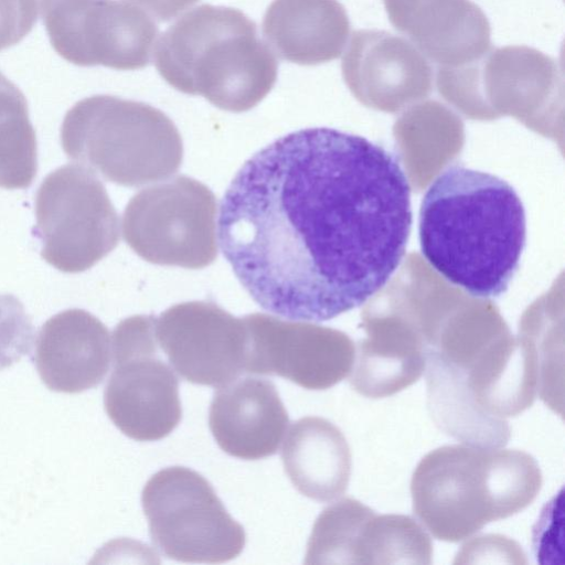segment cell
<instances>
[{"instance_id":"cell-27","label":"cell","mask_w":565,"mask_h":565,"mask_svg":"<svg viewBox=\"0 0 565 565\" xmlns=\"http://www.w3.org/2000/svg\"><path fill=\"white\" fill-rule=\"evenodd\" d=\"M38 18V0H0V51L18 44Z\"/></svg>"},{"instance_id":"cell-22","label":"cell","mask_w":565,"mask_h":565,"mask_svg":"<svg viewBox=\"0 0 565 565\" xmlns=\"http://www.w3.org/2000/svg\"><path fill=\"white\" fill-rule=\"evenodd\" d=\"M38 172V143L23 93L0 72V188H29Z\"/></svg>"},{"instance_id":"cell-10","label":"cell","mask_w":565,"mask_h":565,"mask_svg":"<svg viewBox=\"0 0 565 565\" xmlns=\"http://www.w3.org/2000/svg\"><path fill=\"white\" fill-rule=\"evenodd\" d=\"M41 14L55 52L78 66L143 68L159 33L150 14L125 0H41Z\"/></svg>"},{"instance_id":"cell-18","label":"cell","mask_w":565,"mask_h":565,"mask_svg":"<svg viewBox=\"0 0 565 565\" xmlns=\"http://www.w3.org/2000/svg\"><path fill=\"white\" fill-rule=\"evenodd\" d=\"M262 32L278 57L310 66L342 54L350 21L338 0H273L265 12Z\"/></svg>"},{"instance_id":"cell-24","label":"cell","mask_w":565,"mask_h":565,"mask_svg":"<svg viewBox=\"0 0 565 565\" xmlns=\"http://www.w3.org/2000/svg\"><path fill=\"white\" fill-rule=\"evenodd\" d=\"M374 513L352 498L327 507L313 524L305 564H355L360 533Z\"/></svg>"},{"instance_id":"cell-1","label":"cell","mask_w":565,"mask_h":565,"mask_svg":"<svg viewBox=\"0 0 565 565\" xmlns=\"http://www.w3.org/2000/svg\"><path fill=\"white\" fill-rule=\"evenodd\" d=\"M412 223L411 185L395 154L365 137L313 127L245 161L221 202L218 238L259 307L321 322L385 287Z\"/></svg>"},{"instance_id":"cell-2","label":"cell","mask_w":565,"mask_h":565,"mask_svg":"<svg viewBox=\"0 0 565 565\" xmlns=\"http://www.w3.org/2000/svg\"><path fill=\"white\" fill-rule=\"evenodd\" d=\"M418 234L437 273L473 298L492 299L507 291L519 268L526 215L505 180L452 164L423 196Z\"/></svg>"},{"instance_id":"cell-7","label":"cell","mask_w":565,"mask_h":565,"mask_svg":"<svg viewBox=\"0 0 565 565\" xmlns=\"http://www.w3.org/2000/svg\"><path fill=\"white\" fill-rule=\"evenodd\" d=\"M216 210L210 188L178 175L129 200L122 213V236L149 263L203 268L217 256Z\"/></svg>"},{"instance_id":"cell-3","label":"cell","mask_w":565,"mask_h":565,"mask_svg":"<svg viewBox=\"0 0 565 565\" xmlns=\"http://www.w3.org/2000/svg\"><path fill=\"white\" fill-rule=\"evenodd\" d=\"M542 482L536 460L525 451L447 445L415 468L413 510L433 536L456 543L527 508Z\"/></svg>"},{"instance_id":"cell-11","label":"cell","mask_w":565,"mask_h":565,"mask_svg":"<svg viewBox=\"0 0 565 565\" xmlns=\"http://www.w3.org/2000/svg\"><path fill=\"white\" fill-rule=\"evenodd\" d=\"M243 319L248 335L245 373L281 376L315 391L350 375L355 350L344 333L258 312Z\"/></svg>"},{"instance_id":"cell-19","label":"cell","mask_w":565,"mask_h":565,"mask_svg":"<svg viewBox=\"0 0 565 565\" xmlns=\"http://www.w3.org/2000/svg\"><path fill=\"white\" fill-rule=\"evenodd\" d=\"M285 472L305 497L329 502L348 489L352 456L342 431L326 418L292 423L281 449Z\"/></svg>"},{"instance_id":"cell-28","label":"cell","mask_w":565,"mask_h":565,"mask_svg":"<svg viewBox=\"0 0 565 565\" xmlns=\"http://www.w3.org/2000/svg\"><path fill=\"white\" fill-rule=\"evenodd\" d=\"M143 9L159 21H169L192 7L199 0H125Z\"/></svg>"},{"instance_id":"cell-9","label":"cell","mask_w":565,"mask_h":565,"mask_svg":"<svg viewBox=\"0 0 565 565\" xmlns=\"http://www.w3.org/2000/svg\"><path fill=\"white\" fill-rule=\"evenodd\" d=\"M154 321L152 315H136L115 327L114 370L104 391L110 420L138 441L167 437L182 417L179 382L158 354Z\"/></svg>"},{"instance_id":"cell-6","label":"cell","mask_w":565,"mask_h":565,"mask_svg":"<svg viewBox=\"0 0 565 565\" xmlns=\"http://www.w3.org/2000/svg\"><path fill=\"white\" fill-rule=\"evenodd\" d=\"M141 504L151 541L168 558L224 563L245 546L244 527L211 483L190 468L173 466L156 472L143 487Z\"/></svg>"},{"instance_id":"cell-14","label":"cell","mask_w":565,"mask_h":565,"mask_svg":"<svg viewBox=\"0 0 565 565\" xmlns=\"http://www.w3.org/2000/svg\"><path fill=\"white\" fill-rule=\"evenodd\" d=\"M341 70L356 98L382 109L428 94L434 75L416 46L383 30L354 31Z\"/></svg>"},{"instance_id":"cell-5","label":"cell","mask_w":565,"mask_h":565,"mask_svg":"<svg viewBox=\"0 0 565 565\" xmlns=\"http://www.w3.org/2000/svg\"><path fill=\"white\" fill-rule=\"evenodd\" d=\"M61 145L68 159L129 188L169 178L183 159L181 135L163 111L110 95L89 96L70 108Z\"/></svg>"},{"instance_id":"cell-4","label":"cell","mask_w":565,"mask_h":565,"mask_svg":"<svg viewBox=\"0 0 565 565\" xmlns=\"http://www.w3.org/2000/svg\"><path fill=\"white\" fill-rule=\"evenodd\" d=\"M154 65L177 90L242 113L274 87L278 63L242 11L201 4L180 17L156 43Z\"/></svg>"},{"instance_id":"cell-12","label":"cell","mask_w":565,"mask_h":565,"mask_svg":"<svg viewBox=\"0 0 565 565\" xmlns=\"http://www.w3.org/2000/svg\"><path fill=\"white\" fill-rule=\"evenodd\" d=\"M156 338L177 373L192 384L220 387L245 373L247 329L211 301H186L154 321Z\"/></svg>"},{"instance_id":"cell-20","label":"cell","mask_w":565,"mask_h":565,"mask_svg":"<svg viewBox=\"0 0 565 565\" xmlns=\"http://www.w3.org/2000/svg\"><path fill=\"white\" fill-rule=\"evenodd\" d=\"M427 408L435 425L462 444L502 448L510 437L507 419L483 411L475 399L462 370L426 349Z\"/></svg>"},{"instance_id":"cell-16","label":"cell","mask_w":565,"mask_h":565,"mask_svg":"<svg viewBox=\"0 0 565 565\" xmlns=\"http://www.w3.org/2000/svg\"><path fill=\"white\" fill-rule=\"evenodd\" d=\"M111 339L106 326L83 309H67L41 327L33 356L44 385L76 394L93 388L106 376Z\"/></svg>"},{"instance_id":"cell-21","label":"cell","mask_w":565,"mask_h":565,"mask_svg":"<svg viewBox=\"0 0 565 565\" xmlns=\"http://www.w3.org/2000/svg\"><path fill=\"white\" fill-rule=\"evenodd\" d=\"M360 343L350 384L370 398L394 395L416 383L425 372L426 344L402 326H374Z\"/></svg>"},{"instance_id":"cell-26","label":"cell","mask_w":565,"mask_h":565,"mask_svg":"<svg viewBox=\"0 0 565 565\" xmlns=\"http://www.w3.org/2000/svg\"><path fill=\"white\" fill-rule=\"evenodd\" d=\"M454 564H527L524 551L512 539L487 534L466 542Z\"/></svg>"},{"instance_id":"cell-13","label":"cell","mask_w":565,"mask_h":565,"mask_svg":"<svg viewBox=\"0 0 565 565\" xmlns=\"http://www.w3.org/2000/svg\"><path fill=\"white\" fill-rule=\"evenodd\" d=\"M437 86L465 105L482 95L507 108L527 110L561 97L563 71L550 55L526 45L491 47L480 58L457 67H437Z\"/></svg>"},{"instance_id":"cell-23","label":"cell","mask_w":565,"mask_h":565,"mask_svg":"<svg viewBox=\"0 0 565 565\" xmlns=\"http://www.w3.org/2000/svg\"><path fill=\"white\" fill-rule=\"evenodd\" d=\"M433 544L412 516L374 513L356 544L355 564H430Z\"/></svg>"},{"instance_id":"cell-15","label":"cell","mask_w":565,"mask_h":565,"mask_svg":"<svg viewBox=\"0 0 565 565\" xmlns=\"http://www.w3.org/2000/svg\"><path fill=\"white\" fill-rule=\"evenodd\" d=\"M392 25L438 67H457L491 47L487 15L471 0H383Z\"/></svg>"},{"instance_id":"cell-17","label":"cell","mask_w":565,"mask_h":565,"mask_svg":"<svg viewBox=\"0 0 565 565\" xmlns=\"http://www.w3.org/2000/svg\"><path fill=\"white\" fill-rule=\"evenodd\" d=\"M217 388L210 406L209 426L220 448L244 460L275 455L289 424L275 384L247 376Z\"/></svg>"},{"instance_id":"cell-25","label":"cell","mask_w":565,"mask_h":565,"mask_svg":"<svg viewBox=\"0 0 565 565\" xmlns=\"http://www.w3.org/2000/svg\"><path fill=\"white\" fill-rule=\"evenodd\" d=\"M34 327L23 303L13 295L0 294V370L30 353Z\"/></svg>"},{"instance_id":"cell-8","label":"cell","mask_w":565,"mask_h":565,"mask_svg":"<svg viewBox=\"0 0 565 565\" xmlns=\"http://www.w3.org/2000/svg\"><path fill=\"white\" fill-rule=\"evenodd\" d=\"M33 235L42 258L56 269L82 273L119 242V218L104 184L79 164L50 172L35 194Z\"/></svg>"}]
</instances>
